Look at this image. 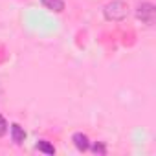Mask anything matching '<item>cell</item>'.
I'll return each instance as SVG.
<instances>
[{
  "label": "cell",
  "mask_w": 156,
  "mask_h": 156,
  "mask_svg": "<svg viewBox=\"0 0 156 156\" xmlns=\"http://www.w3.org/2000/svg\"><path fill=\"white\" fill-rule=\"evenodd\" d=\"M127 15H129V6L123 0H112L103 8V17L108 22H121L127 19Z\"/></svg>",
  "instance_id": "obj_1"
},
{
  "label": "cell",
  "mask_w": 156,
  "mask_h": 156,
  "mask_svg": "<svg viewBox=\"0 0 156 156\" xmlns=\"http://www.w3.org/2000/svg\"><path fill=\"white\" fill-rule=\"evenodd\" d=\"M136 19L141 22V24H145V26H154V22H156V6L152 4V2H140L138 6H136Z\"/></svg>",
  "instance_id": "obj_2"
},
{
  "label": "cell",
  "mask_w": 156,
  "mask_h": 156,
  "mask_svg": "<svg viewBox=\"0 0 156 156\" xmlns=\"http://www.w3.org/2000/svg\"><path fill=\"white\" fill-rule=\"evenodd\" d=\"M72 141H73L75 149L79 151V152H87V151L90 149V140H88V136L83 134V132H75V134L72 136Z\"/></svg>",
  "instance_id": "obj_3"
},
{
  "label": "cell",
  "mask_w": 156,
  "mask_h": 156,
  "mask_svg": "<svg viewBox=\"0 0 156 156\" xmlns=\"http://www.w3.org/2000/svg\"><path fill=\"white\" fill-rule=\"evenodd\" d=\"M9 132H11L13 143H17V145L24 143V140H26V130H24L19 123H11V125H9Z\"/></svg>",
  "instance_id": "obj_4"
},
{
  "label": "cell",
  "mask_w": 156,
  "mask_h": 156,
  "mask_svg": "<svg viewBox=\"0 0 156 156\" xmlns=\"http://www.w3.org/2000/svg\"><path fill=\"white\" fill-rule=\"evenodd\" d=\"M41 4H42L48 11H53V13H62L64 8H66L62 0H41Z\"/></svg>",
  "instance_id": "obj_5"
},
{
  "label": "cell",
  "mask_w": 156,
  "mask_h": 156,
  "mask_svg": "<svg viewBox=\"0 0 156 156\" xmlns=\"http://www.w3.org/2000/svg\"><path fill=\"white\" fill-rule=\"evenodd\" d=\"M37 149H39L41 152L48 154V156H53V154H55V147H53L50 141H46V140H41V141L37 143Z\"/></svg>",
  "instance_id": "obj_6"
},
{
  "label": "cell",
  "mask_w": 156,
  "mask_h": 156,
  "mask_svg": "<svg viewBox=\"0 0 156 156\" xmlns=\"http://www.w3.org/2000/svg\"><path fill=\"white\" fill-rule=\"evenodd\" d=\"M90 149H92V152H96V154H107V147H105V143H101V141H96L94 145H90Z\"/></svg>",
  "instance_id": "obj_7"
},
{
  "label": "cell",
  "mask_w": 156,
  "mask_h": 156,
  "mask_svg": "<svg viewBox=\"0 0 156 156\" xmlns=\"http://www.w3.org/2000/svg\"><path fill=\"white\" fill-rule=\"evenodd\" d=\"M8 129H9V125H8V121L2 118V116H0V138H2L6 132H8Z\"/></svg>",
  "instance_id": "obj_8"
}]
</instances>
